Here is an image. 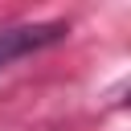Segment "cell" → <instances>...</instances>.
Segmentation results:
<instances>
[{
  "instance_id": "obj_1",
  "label": "cell",
  "mask_w": 131,
  "mask_h": 131,
  "mask_svg": "<svg viewBox=\"0 0 131 131\" xmlns=\"http://www.w3.org/2000/svg\"><path fill=\"white\" fill-rule=\"evenodd\" d=\"M66 37V25L61 20H41V25H16V29H4L0 33V70L25 53H37L53 41Z\"/></svg>"
}]
</instances>
